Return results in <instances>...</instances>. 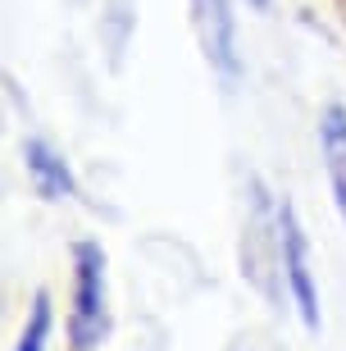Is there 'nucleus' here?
Segmentation results:
<instances>
[{"mask_svg": "<svg viewBox=\"0 0 346 351\" xmlns=\"http://www.w3.org/2000/svg\"><path fill=\"white\" fill-rule=\"evenodd\" d=\"M23 169L32 178V187H37V196H46V201L73 196V169L46 137H27L23 142Z\"/></svg>", "mask_w": 346, "mask_h": 351, "instance_id": "obj_4", "label": "nucleus"}, {"mask_svg": "<svg viewBox=\"0 0 346 351\" xmlns=\"http://www.w3.org/2000/svg\"><path fill=\"white\" fill-rule=\"evenodd\" d=\"M192 23H196V37H201V51H206V60L232 82L237 73H242V60H237V19H232V5H228V0H192Z\"/></svg>", "mask_w": 346, "mask_h": 351, "instance_id": "obj_3", "label": "nucleus"}, {"mask_svg": "<svg viewBox=\"0 0 346 351\" xmlns=\"http://www.w3.org/2000/svg\"><path fill=\"white\" fill-rule=\"evenodd\" d=\"M69 333L77 351H96L105 338V251L101 242H77L73 247V315Z\"/></svg>", "mask_w": 346, "mask_h": 351, "instance_id": "obj_1", "label": "nucleus"}, {"mask_svg": "<svg viewBox=\"0 0 346 351\" xmlns=\"http://www.w3.org/2000/svg\"><path fill=\"white\" fill-rule=\"evenodd\" d=\"M51 328H55V315H51V292H37L32 297V311H27V324L14 342V351H46L51 342Z\"/></svg>", "mask_w": 346, "mask_h": 351, "instance_id": "obj_6", "label": "nucleus"}, {"mask_svg": "<svg viewBox=\"0 0 346 351\" xmlns=\"http://www.w3.org/2000/svg\"><path fill=\"white\" fill-rule=\"evenodd\" d=\"M246 5H256V10H269V0H246Z\"/></svg>", "mask_w": 346, "mask_h": 351, "instance_id": "obj_7", "label": "nucleus"}, {"mask_svg": "<svg viewBox=\"0 0 346 351\" xmlns=\"http://www.w3.org/2000/svg\"><path fill=\"white\" fill-rule=\"evenodd\" d=\"M278 237H282V278H287V292L296 301L301 324L314 333L319 328V292H314V274H310V242H306L301 219H296V206L287 196L278 201Z\"/></svg>", "mask_w": 346, "mask_h": 351, "instance_id": "obj_2", "label": "nucleus"}, {"mask_svg": "<svg viewBox=\"0 0 346 351\" xmlns=\"http://www.w3.org/2000/svg\"><path fill=\"white\" fill-rule=\"evenodd\" d=\"M319 151H323V169H328L337 215L346 219V110L342 105H328L319 114Z\"/></svg>", "mask_w": 346, "mask_h": 351, "instance_id": "obj_5", "label": "nucleus"}]
</instances>
